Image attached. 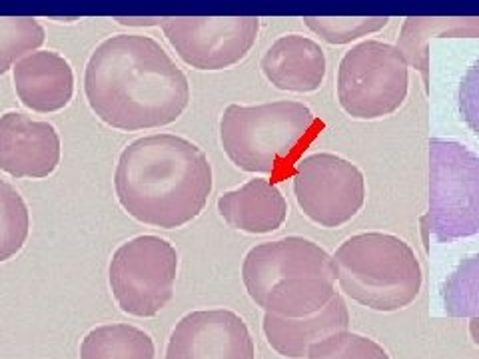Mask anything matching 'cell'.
<instances>
[{
    "instance_id": "obj_1",
    "label": "cell",
    "mask_w": 479,
    "mask_h": 359,
    "mask_svg": "<svg viewBox=\"0 0 479 359\" xmlns=\"http://www.w3.org/2000/svg\"><path fill=\"white\" fill-rule=\"evenodd\" d=\"M84 90L92 112L126 132L176 122L190 100L184 72L148 36H114L98 46Z\"/></svg>"
},
{
    "instance_id": "obj_2",
    "label": "cell",
    "mask_w": 479,
    "mask_h": 359,
    "mask_svg": "<svg viewBox=\"0 0 479 359\" xmlns=\"http://www.w3.org/2000/svg\"><path fill=\"white\" fill-rule=\"evenodd\" d=\"M116 198L134 220L172 230L198 218L212 192V166L186 138L152 134L124 148L114 172Z\"/></svg>"
},
{
    "instance_id": "obj_3",
    "label": "cell",
    "mask_w": 479,
    "mask_h": 359,
    "mask_svg": "<svg viewBox=\"0 0 479 359\" xmlns=\"http://www.w3.org/2000/svg\"><path fill=\"white\" fill-rule=\"evenodd\" d=\"M242 281L248 295L279 317H306L335 295L328 252L300 236L258 244L246 254Z\"/></svg>"
},
{
    "instance_id": "obj_4",
    "label": "cell",
    "mask_w": 479,
    "mask_h": 359,
    "mask_svg": "<svg viewBox=\"0 0 479 359\" xmlns=\"http://www.w3.org/2000/svg\"><path fill=\"white\" fill-rule=\"evenodd\" d=\"M323 128L301 102L228 106L220 120L226 156L244 172L284 176L290 162Z\"/></svg>"
},
{
    "instance_id": "obj_5",
    "label": "cell",
    "mask_w": 479,
    "mask_h": 359,
    "mask_svg": "<svg viewBox=\"0 0 479 359\" xmlns=\"http://www.w3.org/2000/svg\"><path fill=\"white\" fill-rule=\"evenodd\" d=\"M332 268L342 292L376 312L408 307L424 281L412 246L381 232L347 237L335 249Z\"/></svg>"
},
{
    "instance_id": "obj_6",
    "label": "cell",
    "mask_w": 479,
    "mask_h": 359,
    "mask_svg": "<svg viewBox=\"0 0 479 359\" xmlns=\"http://www.w3.org/2000/svg\"><path fill=\"white\" fill-rule=\"evenodd\" d=\"M422 230L447 244L479 234V156L454 140H429V212Z\"/></svg>"
},
{
    "instance_id": "obj_7",
    "label": "cell",
    "mask_w": 479,
    "mask_h": 359,
    "mask_svg": "<svg viewBox=\"0 0 479 359\" xmlns=\"http://www.w3.org/2000/svg\"><path fill=\"white\" fill-rule=\"evenodd\" d=\"M410 64L398 46L366 40L337 68V100L350 116L374 120L393 114L408 98Z\"/></svg>"
},
{
    "instance_id": "obj_8",
    "label": "cell",
    "mask_w": 479,
    "mask_h": 359,
    "mask_svg": "<svg viewBox=\"0 0 479 359\" xmlns=\"http://www.w3.org/2000/svg\"><path fill=\"white\" fill-rule=\"evenodd\" d=\"M178 254L158 236H138L114 252L108 268L118 307L134 317H154L174 295Z\"/></svg>"
},
{
    "instance_id": "obj_9",
    "label": "cell",
    "mask_w": 479,
    "mask_h": 359,
    "mask_svg": "<svg viewBox=\"0 0 479 359\" xmlns=\"http://www.w3.org/2000/svg\"><path fill=\"white\" fill-rule=\"evenodd\" d=\"M294 194L301 212L323 228L350 222L366 200L362 170L335 154L301 158L294 174Z\"/></svg>"
},
{
    "instance_id": "obj_10",
    "label": "cell",
    "mask_w": 479,
    "mask_h": 359,
    "mask_svg": "<svg viewBox=\"0 0 479 359\" xmlns=\"http://www.w3.org/2000/svg\"><path fill=\"white\" fill-rule=\"evenodd\" d=\"M180 58L200 70H222L240 62L256 42L260 18H154Z\"/></svg>"
},
{
    "instance_id": "obj_11",
    "label": "cell",
    "mask_w": 479,
    "mask_h": 359,
    "mask_svg": "<svg viewBox=\"0 0 479 359\" xmlns=\"http://www.w3.org/2000/svg\"><path fill=\"white\" fill-rule=\"evenodd\" d=\"M164 359H256L246 322L230 310L190 312L172 329Z\"/></svg>"
},
{
    "instance_id": "obj_12",
    "label": "cell",
    "mask_w": 479,
    "mask_h": 359,
    "mask_svg": "<svg viewBox=\"0 0 479 359\" xmlns=\"http://www.w3.org/2000/svg\"><path fill=\"white\" fill-rule=\"evenodd\" d=\"M60 162V136L48 122L18 112L0 118V170L12 178H48Z\"/></svg>"
},
{
    "instance_id": "obj_13",
    "label": "cell",
    "mask_w": 479,
    "mask_h": 359,
    "mask_svg": "<svg viewBox=\"0 0 479 359\" xmlns=\"http://www.w3.org/2000/svg\"><path fill=\"white\" fill-rule=\"evenodd\" d=\"M350 326V312L340 293L328 302V305L306 317H279L264 315V336L270 348L288 359H301L308 355L313 343L337 331H346Z\"/></svg>"
},
{
    "instance_id": "obj_14",
    "label": "cell",
    "mask_w": 479,
    "mask_h": 359,
    "mask_svg": "<svg viewBox=\"0 0 479 359\" xmlns=\"http://www.w3.org/2000/svg\"><path fill=\"white\" fill-rule=\"evenodd\" d=\"M72 70L54 52H34L14 68L16 94L26 108L38 114L62 110L74 92Z\"/></svg>"
},
{
    "instance_id": "obj_15",
    "label": "cell",
    "mask_w": 479,
    "mask_h": 359,
    "mask_svg": "<svg viewBox=\"0 0 479 359\" xmlns=\"http://www.w3.org/2000/svg\"><path fill=\"white\" fill-rule=\"evenodd\" d=\"M266 78L286 92H313L325 76V57L320 45L300 34H286L262 58Z\"/></svg>"
},
{
    "instance_id": "obj_16",
    "label": "cell",
    "mask_w": 479,
    "mask_h": 359,
    "mask_svg": "<svg viewBox=\"0 0 479 359\" xmlns=\"http://www.w3.org/2000/svg\"><path fill=\"white\" fill-rule=\"evenodd\" d=\"M218 212L234 230L248 234H270L286 222L288 202L274 182L256 178L238 190L222 194L218 200Z\"/></svg>"
},
{
    "instance_id": "obj_17",
    "label": "cell",
    "mask_w": 479,
    "mask_h": 359,
    "mask_svg": "<svg viewBox=\"0 0 479 359\" xmlns=\"http://www.w3.org/2000/svg\"><path fill=\"white\" fill-rule=\"evenodd\" d=\"M152 337L128 324H104L90 329L80 343V359H154Z\"/></svg>"
},
{
    "instance_id": "obj_18",
    "label": "cell",
    "mask_w": 479,
    "mask_h": 359,
    "mask_svg": "<svg viewBox=\"0 0 479 359\" xmlns=\"http://www.w3.org/2000/svg\"><path fill=\"white\" fill-rule=\"evenodd\" d=\"M432 34L479 36V18H408L403 23L398 48L408 64L415 66L427 82V38Z\"/></svg>"
},
{
    "instance_id": "obj_19",
    "label": "cell",
    "mask_w": 479,
    "mask_h": 359,
    "mask_svg": "<svg viewBox=\"0 0 479 359\" xmlns=\"http://www.w3.org/2000/svg\"><path fill=\"white\" fill-rule=\"evenodd\" d=\"M30 213L23 196L8 182L0 180V261L14 258L26 244Z\"/></svg>"
},
{
    "instance_id": "obj_20",
    "label": "cell",
    "mask_w": 479,
    "mask_h": 359,
    "mask_svg": "<svg viewBox=\"0 0 479 359\" xmlns=\"http://www.w3.org/2000/svg\"><path fill=\"white\" fill-rule=\"evenodd\" d=\"M442 298L447 315L479 317V254L459 261L442 286Z\"/></svg>"
},
{
    "instance_id": "obj_21",
    "label": "cell",
    "mask_w": 479,
    "mask_h": 359,
    "mask_svg": "<svg viewBox=\"0 0 479 359\" xmlns=\"http://www.w3.org/2000/svg\"><path fill=\"white\" fill-rule=\"evenodd\" d=\"M306 359H390V355L374 339L346 329L313 343Z\"/></svg>"
},
{
    "instance_id": "obj_22",
    "label": "cell",
    "mask_w": 479,
    "mask_h": 359,
    "mask_svg": "<svg viewBox=\"0 0 479 359\" xmlns=\"http://www.w3.org/2000/svg\"><path fill=\"white\" fill-rule=\"evenodd\" d=\"M45 33L33 18H0V74L14 58L42 45Z\"/></svg>"
},
{
    "instance_id": "obj_23",
    "label": "cell",
    "mask_w": 479,
    "mask_h": 359,
    "mask_svg": "<svg viewBox=\"0 0 479 359\" xmlns=\"http://www.w3.org/2000/svg\"><path fill=\"white\" fill-rule=\"evenodd\" d=\"M390 18H318V16H306V26L320 34L323 40L332 45H344L350 40H356L357 36L381 30Z\"/></svg>"
},
{
    "instance_id": "obj_24",
    "label": "cell",
    "mask_w": 479,
    "mask_h": 359,
    "mask_svg": "<svg viewBox=\"0 0 479 359\" xmlns=\"http://www.w3.org/2000/svg\"><path fill=\"white\" fill-rule=\"evenodd\" d=\"M459 114L469 130L479 136V60H475L459 82Z\"/></svg>"
},
{
    "instance_id": "obj_25",
    "label": "cell",
    "mask_w": 479,
    "mask_h": 359,
    "mask_svg": "<svg viewBox=\"0 0 479 359\" xmlns=\"http://www.w3.org/2000/svg\"><path fill=\"white\" fill-rule=\"evenodd\" d=\"M469 336L473 339V343L479 346V317H469Z\"/></svg>"
}]
</instances>
